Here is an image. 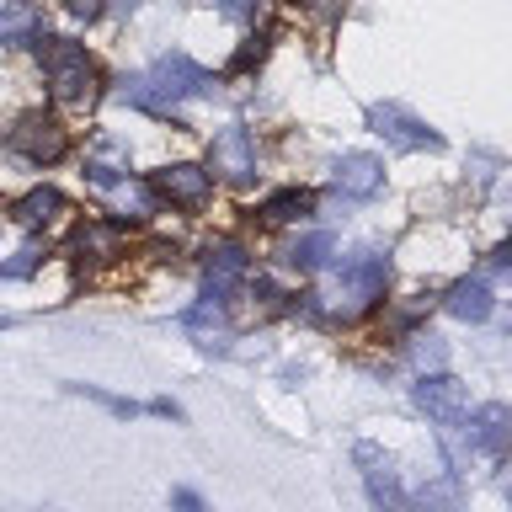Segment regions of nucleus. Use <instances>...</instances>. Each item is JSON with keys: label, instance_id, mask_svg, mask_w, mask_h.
Listing matches in <instances>:
<instances>
[{"label": "nucleus", "instance_id": "f257e3e1", "mask_svg": "<svg viewBox=\"0 0 512 512\" xmlns=\"http://www.w3.org/2000/svg\"><path fill=\"white\" fill-rule=\"evenodd\" d=\"M208 91V75H203V64L198 59H187V54H160L144 75L128 80V102L144 107V112H160L166 118L171 102H182V96H198Z\"/></svg>", "mask_w": 512, "mask_h": 512}, {"label": "nucleus", "instance_id": "f03ea898", "mask_svg": "<svg viewBox=\"0 0 512 512\" xmlns=\"http://www.w3.org/2000/svg\"><path fill=\"white\" fill-rule=\"evenodd\" d=\"M43 75H48V91L70 107L96 102V86H102L96 59L75 38H43Z\"/></svg>", "mask_w": 512, "mask_h": 512}, {"label": "nucleus", "instance_id": "7ed1b4c3", "mask_svg": "<svg viewBox=\"0 0 512 512\" xmlns=\"http://www.w3.org/2000/svg\"><path fill=\"white\" fill-rule=\"evenodd\" d=\"M384 283H390V256L363 251V256H352V262L336 272V288H331L336 299H331V304L352 320V315L374 310V304L384 299Z\"/></svg>", "mask_w": 512, "mask_h": 512}, {"label": "nucleus", "instance_id": "20e7f679", "mask_svg": "<svg viewBox=\"0 0 512 512\" xmlns=\"http://www.w3.org/2000/svg\"><path fill=\"white\" fill-rule=\"evenodd\" d=\"M6 150H16L32 166H54V160L70 155V128L48 118V112H27V118H16L6 128Z\"/></svg>", "mask_w": 512, "mask_h": 512}, {"label": "nucleus", "instance_id": "39448f33", "mask_svg": "<svg viewBox=\"0 0 512 512\" xmlns=\"http://www.w3.org/2000/svg\"><path fill=\"white\" fill-rule=\"evenodd\" d=\"M368 123H374V134L390 144V150H443L438 128H427L411 107H400V102H374L368 107Z\"/></svg>", "mask_w": 512, "mask_h": 512}, {"label": "nucleus", "instance_id": "423d86ee", "mask_svg": "<svg viewBox=\"0 0 512 512\" xmlns=\"http://www.w3.org/2000/svg\"><path fill=\"white\" fill-rule=\"evenodd\" d=\"M150 192L160 203H171V208H203L208 198H214V171H203V166H192V160H176V166H160L150 176Z\"/></svg>", "mask_w": 512, "mask_h": 512}, {"label": "nucleus", "instance_id": "0eeeda50", "mask_svg": "<svg viewBox=\"0 0 512 512\" xmlns=\"http://www.w3.org/2000/svg\"><path fill=\"white\" fill-rule=\"evenodd\" d=\"M416 406H422L432 422H459L464 411H470V395H464V384L459 379H448V374H422V384H416Z\"/></svg>", "mask_w": 512, "mask_h": 512}, {"label": "nucleus", "instance_id": "6e6552de", "mask_svg": "<svg viewBox=\"0 0 512 512\" xmlns=\"http://www.w3.org/2000/svg\"><path fill=\"white\" fill-rule=\"evenodd\" d=\"M208 160H214V171L230 176V182H251L256 176V144H251L246 128H219Z\"/></svg>", "mask_w": 512, "mask_h": 512}, {"label": "nucleus", "instance_id": "1a4fd4ad", "mask_svg": "<svg viewBox=\"0 0 512 512\" xmlns=\"http://www.w3.org/2000/svg\"><path fill=\"white\" fill-rule=\"evenodd\" d=\"M70 251L80 256V262H118V256H123V224H112V219L75 224Z\"/></svg>", "mask_w": 512, "mask_h": 512}, {"label": "nucleus", "instance_id": "9d476101", "mask_svg": "<svg viewBox=\"0 0 512 512\" xmlns=\"http://www.w3.org/2000/svg\"><path fill=\"white\" fill-rule=\"evenodd\" d=\"M331 182L342 198H374V192L384 187V160L379 155H342L331 171Z\"/></svg>", "mask_w": 512, "mask_h": 512}, {"label": "nucleus", "instance_id": "9b49d317", "mask_svg": "<svg viewBox=\"0 0 512 512\" xmlns=\"http://www.w3.org/2000/svg\"><path fill=\"white\" fill-rule=\"evenodd\" d=\"M38 38H43L38 0H6V6H0V43H6V48H27Z\"/></svg>", "mask_w": 512, "mask_h": 512}, {"label": "nucleus", "instance_id": "f8f14e48", "mask_svg": "<svg viewBox=\"0 0 512 512\" xmlns=\"http://www.w3.org/2000/svg\"><path fill=\"white\" fill-rule=\"evenodd\" d=\"M358 459L368 464L363 480H368V496H374V507H384V512H406V491H400V475L390 470V459H379L374 448H358Z\"/></svg>", "mask_w": 512, "mask_h": 512}, {"label": "nucleus", "instance_id": "ddd939ff", "mask_svg": "<svg viewBox=\"0 0 512 512\" xmlns=\"http://www.w3.org/2000/svg\"><path fill=\"white\" fill-rule=\"evenodd\" d=\"M59 214H70V203H64L59 187H32V192H22V198L11 203V219L27 224V230H38V224H54Z\"/></svg>", "mask_w": 512, "mask_h": 512}, {"label": "nucleus", "instance_id": "4468645a", "mask_svg": "<svg viewBox=\"0 0 512 512\" xmlns=\"http://www.w3.org/2000/svg\"><path fill=\"white\" fill-rule=\"evenodd\" d=\"M507 443H512V411L507 406H480L470 416V448H480V454H502Z\"/></svg>", "mask_w": 512, "mask_h": 512}, {"label": "nucleus", "instance_id": "2eb2a0df", "mask_svg": "<svg viewBox=\"0 0 512 512\" xmlns=\"http://www.w3.org/2000/svg\"><path fill=\"white\" fill-rule=\"evenodd\" d=\"M235 278H246V246H240V240H214V246H208V288L224 294Z\"/></svg>", "mask_w": 512, "mask_h": 512}, {"label": "nucleus", "instance_id": "dca6fc26", "mask_svg": "<svg viewBox=\"0 0 512 512\" xmlns=\"http://www.w3.org/2000/svg\"><path fill=\"white\" fill-rule=\"evenodd\" d=\"M267 224H294V219H310L315 214V192H304V187H283V192H272V198H262V208H256Z\"/></svg>", "mask_w": 512, "mask_h": 512}, {"label": "nucleus", "instance_id": "f3484780", "mask_svg": "<svg viewBox=\"0 0 512 512\" xmlns=\"http://www.w3.org/2000/svg\"><path fill=\"white\" fill-rule=\"evenodd\" d=\"M123 176H128V150H123L118 139H102V144H96V155L86 160V182L123 187Z\"/></svg>", "mask_w": 512, "mask_h": 512}, {"label": "nucleus", "instance_id": "a211bd4d", "mask_svg": "<svg viewBox=\"0 0 512 512\" xmlns=\"http://www.w3.org/2000/svg\"><path fill=\"white\" fill-rule=\"evenodd\" d=\"M448 315H459V320H486L491 315V288L486 278H459L454 288H448Z\"/></svg>", "mask_w": 512, "mask_h": 512}, {"label": "nucleus", "instance_id": "6ab92c4d", "mask_svg": "<svg viewBox=\"0 0 512 512\" xmlns=\"http://www.w3.org/2000/svg\"><path fill=\"white\" fill-rule=\"evenodd\" d=\"M187 331L198 336L203 347H219V336H224V294H214V288H208V294L187 310Z\"/></svg>", "mask_w": 512, "mask_h": 512}, {"label": "nucleus", "instance_id": "aec40b11", "mask_svg": "<svg viewBox=\"0 0 512 512\" xmlns=\"http://www.w3.org/2000/svg\"><path fill=\"white\" fill-rule=\"evenodd\" d=\"M422 507L427 512H459V486L454 480H432V486H422Z\"/></svg>", "mask_w": 512, "mask_h": 512}, {"label": "nucleus", "instance_id": "412c9836", "mask_svg": "<svg viewBox=\"0 0 512 512\" xmlns=\"http://www.w3.org/2000/svg\"><path fill=\"white\" fill-rule=\"evenodd\" d=\"M326 251H331V235H310V240H299V246L288 251V262H294V267H320V262H326Z\"/></svg>", "mask_w": 512, "mask_h": 512}, {"label": "nucleus", "instance_id": "4be33fe9", "mask_svg": "<svg viewBox=\"0 0 512 512\" xmlns=\"http://www.w3.org/2000/svg\"><path fill=\"white\" fill-rule=\"evenodd\" d=\"M38 262H43V251L27 246V251H16L11 262H0V278H32V272H38Z\"/></svg>", "mask_w": 512, "mask_h": 512}, {"label": "nucleus", "instance_id": "5701e85b", "mask_svg": "<svg viewBox=\"0 0 512 512\" xmlns=\"http://www.w3.org/2000/svg\"><path fill=\"white\" fill-rule=\"evenodd\" d=\"M70 390H75V395H91V400H102V406H107V411H118V416H134V411H139L134 400H123V395H107V390H96V384H70Z\"/></svg>", "mask_w": 512, "mask_h": 512}, {"label": "nucleus", "instance_id": "b1692460", "mask_svg": "<svg viewBox=\"0 0 512 512\" xmlns=\"http://www.w3.org/2000/svg\"><path fill=\"white\" fill-rule=\"evenodd\" d=\"M262 59H267V38H251V43L230 59V75H246V70H256Z\"/></svg>", "mask_w": 512, "mask_h": 512}, {"label": "nucleus", "instance_id": "393cba45", "mask_svg": "<svg viewBox=\"0 0 512 512\" xmlns=\"http://www.w3.org/2000/svg\"><path fill=\"white\" fill-rule=\"evenodd\" d=\"M64 11H70L75 22H96V16L107 11V0H64Z\"/></svg>", "mask_w": 512, "mask_h": 512}, {"label": "nucleus", "instance_id": "a878e982", "mask_svg": "<svg viewBox=\"0 0 512 512\" xmlns=\"http://www.w3.org/2000/svg\"><path fill=\"white\" fill-rule=\"evenodd\" d=\"M171 507H176V512H208V502H203L198 491H187V486L171 491Z\"/></svg>", "mask_w": 512, "mask_h": 512}, {"label": "nucleus", "instance_id": "bb28decb", "mask_svg": "<svg viewBox=\"0 0 512 512\" xmlns=\"http://www.w3.org/2000/svg\"><path fill=\"white\" fill-rule=\"evenodd\" d=\"M304 11H310L315 22H336V11H342V0H304Z\"/></svg>", "mask_w": 512, "mask_h": 512}, {"label": "nucleus", "instance_id": "cd10ccee", "mask_svg": "<svg viewBox=\"0 0 512 512\" xmlns=\"http://www.w3.org/2000/svg\"><path fill=\"white\" fill-rule=\"evenodd\" d=\"M416 363H422V368L443 363V347H438V336H422V347H416Z\"/></svg>", "mask_w": 512, "mask_h": 512}, {"label": "nucleus", "instance_id": "c85d7f7f", "mask_svg": "<svg viewBox=\"0 0 512 512\" xmlns=\"http://www.w3.org/2000/svg\"><path fill=\"white\" fill-rule=\"evenodd\" d=\"M224 16H251V0H224Z\"/></svg>", "mask_w": 512, "mask_h": 512}, {"label": "nucleus", "instance_id": "c756f323", "mask_svg": "<svg viewBox=\"0 0 512 512\" xmlns=\"http://www.w3.org/2000/svg\"><path fill=\"white\" fill-rule=\"evenodd\" d=\"M496 267L512 272V240H502V246H496Z\"/></svg>", "mask_w": 512, "mask_h": 512}, {"label": "nucleus", "instance_id": "7c9ffc66", "mask_svg": "<svg viewBox=\"0 0 512 512\" xmlns=\"http://www.w3.org/2000/svg\"><path fill=\"white\" fill-rule=\"evenodd\" d=\"M0 326H6V320H0Z\"/></svg>", "mask_w": 512, "mask_h": 512}]
</instances>
